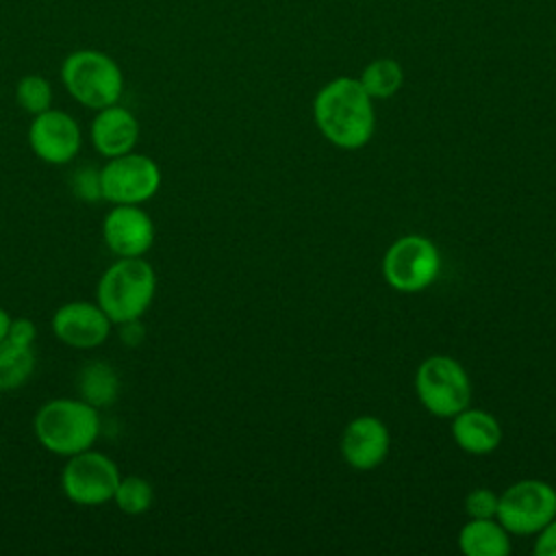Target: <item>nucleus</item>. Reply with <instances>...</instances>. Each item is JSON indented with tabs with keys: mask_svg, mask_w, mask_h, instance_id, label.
Returning <instances> with one entry per match:
<instances>
[{
	"mask_svg": "<svg viewBox=\"0 0 556 556\" xmlns=\"http://www.w3.org/2000/svg\"><path fill=\"white\" fill-rule=\"evenodd\" d=\"M313 115L321 135L343 150H358L374 135L371 98L354 78L328 83L315 98Z\"/></svg>",
	"mask_w": 556,
	"mask_h": 556,
	"instance_id": "1",
	"label": "nucleus"
},
{
	"mask_svg": "<svg viewBox=\"0 0 556 556\" xmlns=\"http://www.w3.org/2000/svg\"><path fill=\"white\" fill-rule=\"evenodd\" d=\"M156 293V274L141 256L119 258L109 265L96 287V302L111 324L141 319Z\"/></svg>",
	"mask_w": 556,
	"mask_h": 556,
	"instance_id": "2",
	"label": "nucleus"
},
{
	"mask_svg": "<svg viewBox=\"0 0 556 556\" xmlns=\"http://www.w3.org/2000/svg\"><path fill=\"white\" fill-rule=\"evenodd\" d=\"M37 441L56 456H74L89 450L100 434L98 408L85 400L56 397L46 402L33 419Z\"/></svg>",
	"mask_w": 556,
	"mask_h": 556,
	"instance_id": "3",
	"label": "nucleus"
},
{
	"mask_svg": "<svg viewBox=\"0 0 556 556\" xmlns=\"http://www.w3.org/2000/svg\"><path fill=\"white\" fill-rule=\"evenodd\" d=\"M61 80L76 102L96 111L117 104L124 91L119 65L98 50L72 52L61 65Z\"/></svg>",
	"mask_w": 556,
	"mask_h": 556,
	"instance_id": "4",
	"label": "nucleus"
},
{
	"mask_svg": "<svg viewBox=\"0 0 556 556\" xmlns=\"http://www.w3.org/2000/svg\"><path fill=\"white\" fill-rule=\"evenodd\" d=\"M419 402L437 417H454L469 406L471 384L458 361L434 354L428 356L415 374Z\"/></svg>",
	"mask_w": 556,
	"mask_h": 556,
	"instance_id": "5",
	"label": "nucleus"
},
{
	"mask_svg": "<svg viewBox=\"0 0 556 556\" xmlns=\"http://www.w3.org/2000/svg\"><path fill=\"white\" fill-rule=\"evenodd\" d=\"M441 271L437 245L421 235H404L395 239L382 258L384 280L404 293L430 287Z\"/></svg>",
	"mask_w": 556,
	"mask_h": 556,
	"instance_id": "6",
	"label": "nucleus"
},
{
	"mask_svg": "<svg viewBox=\"0 0 556 556\" xmlns=\"http://www.w3.org/2000/svg\"><path fill=\"white\" fill-rule=\"evenodd\" d=\"M495 517L513 534H536L556 517V491L543 480H519L500 495Z\"/></svg>",
	"mask_w": 556,
	"mask_h": 556,
	"instance_id": "7",
	"label": "nucleus"
},
{
	"mask_svg": "<svg viewBox=\"0 0 556 556\" xmlns=\"http://www.w3.org/2000/svg\"><path fill=\"white\" fill-rule=\"evenodd\" d=\"M119 478L122 476L115 460L89 447L67 456L61 471V489L65 497L78 506H100L113 500Z\"/></svg>",
	"mask_w": 556,
	"mask_h": 556,
	"instance_id": "8",
	"label": "nucleus"
},
{
	"mask_svg": "<svg viewBox=\"0 0 556 556\" xmlns=\"http://www.w3.org/2000/svg\"><path fill=\"white\" fill-rule=\"evenodd\" d=\"M102 200L111 204H143L161 187V167L146 154L126 152L100 167Z\"/></svg>",
	"mask_w": 556,
	"mask_h": 556,
	"instance_id": "9",
	"label": "nucleus"
},
{
	"mask_svg": "<svg viewBox=\"0 0 556 556\" xmlns=\"http://www.w3.org/2000/svg\"><path fill=\"white\" fill-rule=\"evenodd\" d=\"M28 146L43 163L65 165L80 150V128L70 113L48 109L33 115L28 128Z\"/></svg>",
	"mask_w": 556,
	"mask_h": 556,
	"instance_id": "10",
	"label": "nucleus"
},
{
	"mask_svg": "<svg viewBox=\"0 0 556 556\" xmlns=\"http://www.w3.org/2000/svg\"><path fill=\"white\" fill-rule=\"evenodd\" d=\"M106 248L119 256H143L154 243V222L139 204H115L102 222Z\"/></svg>",
	"mask_w": 556,
	"mask_h": 556,
	"instance_id": "11",
	"label": "nucleus"
},
{
	"mask_svg": "<svg viewBox=\"0 0 556 556\" xmlns=\"http://www.w3.org/2000/svg\"><path fill=\"white\" fill-rule=\"evenodd\" d=\"M52 330L59 341L76 350L98 348L111 332V319L98 302L74 300L56 308L52 315Z\"/></svg>",
	"mask_w": 556,
	"mask_h": 556,
	"instance_id": "12",
	"label": "nucleus"
},
{
	"mask_svg": "<svg viewBox=\"0 0 556 556\" xmlns=\"http://www.w3.org/2000/svg\"><path fill=\"white\" fill-rule=\"evenodd\" d=\"M391 447V434L387 426L371 415L352 419L341 437V454L345 463L358 471L378 467Z\"/></svg>",
	"mask_w": 556,
	"mask_h": 556,
	"instance_id": "13",
	"label": "nucleus"
},
{
	"mask_svg": "<svg viewBox=\"0 0 556 556\" xmlns=\"http://www.w3.org/2000/svg\"><path fill=\"white\" fill-rule=\"evenodd\" d=\"M137 139L139 122L128 109L119 104L100 109L91 122V143L106 159L132 152Z\"/></svg>",
	"mask_w": 556,
	"mask_h": 556,
	"instance_id": "14",
	"label": "nucleus"
},
{
	"mask_svg": "<svg viewBox=\"0 0 556 556\" xmlns=\"http://www.w3.org/2000/svg\"><path fill=\"white\" fill-rule=\"evenodd\" d=\"M452 437L467 454H491L502 441L497 419L480 408H463L452 417Z\"/></svg>",
	"mask_w": 556,
	"mask_h": 556,
	"instance_id": "15",
	"label": "nucleus"
},
{
	"mask_svg": "<svg viewBox=\"0 0 556 556\" xmlns=\"http://www.w3.org/2000/svg\"><path fill=\"white\" fill-rule=\"evenodd\" d=\"M458 547L467 556H506L510 554L508 530L493 517L471 519L460 528Z\"/></svg>",
	"mask_w": 556,
	"mask_h": 556,
	"instance_id": "16",
	"label": "nucleus"
},
{
	"mask_svg": "<svg viewBox=\"0 0 556 556\" xmlns=\"http://www.w3.org/2000/svg\"><path fill=\"white\" fill-rule=\"evenodd\" d=\"M78 397L96 408L111 406L119 395L117 371L104 361L85 363L76 376Z\"/></svg>",
	"mask_w": 556,
	"mask_h": 556,
	"instance_id": "17",
	"label": "nucleus"
},
{
	"mask_svg": "<svg viewBox=\"0 0 556 556\" xmlns=\"http://www.w3.org/2000/svg\"><path fill=\"white\" fill-rule=\"evenodd\" d=\"M35 371L33 345L4 339L0 343V391H13L26 384Z\"/></svg>",
	"mask_w": 556,
	"mask_h": 556,
	"instance_id": "18",
	"label": "nucleus"
},
{
	"mask_svg": "<svg viewBox=\"0 0 556 556\" xmlns=\"http://www.w3.org/2000/svg\"><path fill=\"white\" fill-rule=\"evenodd\" d=\"M361 85L369 98H389L402 85V67L391 59H378L365 67Z\"/></svg>",
	"mask_w": 556,
	"mask_h": 556,
	"instance_id": "19",
	"label": "nucleus"
},
{
	"mask_svg": "<svg viewBox=\"0 0 556 556\" xmlns=\"http://www.w3.org/2000/svg\"><path fill=\"white\" fill-rule=\"evenodd\" d=\"M113 502L126 515H141L152 506L154 489L150 480L141 476H126L119 478L117 489L113 493Z\"/></svg>",
	"mask_w": 556,
	"mask_h": 556,
	"instance_id": "20",
	"label": "nucleus"
},
{
	"mask_svg": "<svg viewBox=\"0 0 556 556\" xmlns=\"http://www.w3.org/2000/svg\"><path fill=\"white\" fill-rule=\"evenodd\" d=\"M15 98H17V104L24 111H28L30 115H37V113H43V111L50 109L52 87L43 76L28 74V76L20 78L17 89H15Z\"/></svg>",
	"mask_w": 556,
	"mask_h": 556,
	"instance_id": "21",
	"label": "nucleus"
},
{
	"mask_svg": "<svg viewBox=\"0 0 556 556\" xmlns=\"http://www.w3.org/2000/svg\"><path fill=\"white\" fill-rule=\"evenodd\" d=\"M72 193L83 202H98L102 200V178L100 169L93 165H80L70 176Z\"/></svg>",
	"mask_w": 556,
	"mask_h": 556,
	"instance_id": "22",
	"label": "nucleus"
},
{
	"mask_svg": "<svg viewBox=\"0 0 556 556\" xmlns=\"http://www.w3.org/2000/svg\"><path fill=\"white\" fill-rule=\"evenodd\" d=\"M497 500L500 495H495L491 489L480 486L465 497V510L471 519H489L497 513Z\"/></svg>",
	"mask_w": 556,
	"mask_h": 556,
	"instance_id": "23",
	"label": "nucleus"
},
{
	"mask_svg": "<svg viewBox=\"0 0 556 556\" xmlns=\"http://www.w3.org/2000/svg\"><path fill=\"white\" fill-rule=\"evenodd\" d=\"M35 337H37V328H35V324H33L28 317L11 319L7 339H11V341H15V343L33 345V343H35Z\"/></svg>",
	"mask_w": 556,
	"mask_h": 556,
	"instance_id": "24",
	"label": "nucleus"
},
{
	"mask_svg": "<svg viewBox=\"0 0 556 556\" xmlns=\"http://www.w3.org/2000/svg\"><path fill=\"white\" fill-rule=\"evenodd\" d=\"M536 556H556V517L539 530V539L534 543Z\"/></svg>",
	"mask_w": 556,
	"mask_h": 556,
	"instance_id": "25",
	"label": "nucleus"
},
{
	"mask_svg": "<svg viewBox=\"0 0 556 556\" xmlns=\"http://www.w3.org/2000/svg\"><path fill=\"white\" fill-rule=\"evenodd\" d=\"M122 330H119V339L128 345V348H137L141 341H143V326L139 324V319L135 321H124L119 324Z\"/></svg>",
	"mask_w": 556,
	"mask_h": 556,
	"instance_id": "26",
	"label": "nucleus"
},
{
	"mask_svg": "<svg viewBox=\"0 0 556 556\" xmlns=\"http://www.w3.org/2000/svg\"><path fill=\"white\" fill-rule=\"evenodd\" d=\"M9 326H11V317H9V313H7V311L0 306V343L7 339Z\"/></svg>",
	"mask_w": 556,
	"mask_h": 556,
	"instance_id": "27",
	"label": "nucleus"
}]
</instances>
